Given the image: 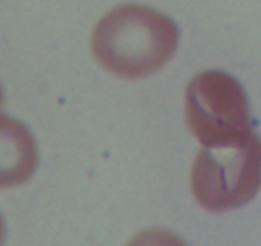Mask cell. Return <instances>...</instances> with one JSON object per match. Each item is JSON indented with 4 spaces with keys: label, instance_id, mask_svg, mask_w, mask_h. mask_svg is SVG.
<instances>
[{
    "label": "cell",
    "instance_id": "277c9868",
    "mask_svg": "<svg viewBox=\"0 0 261 246\" xmlns=\"http://www.w3.org/2000/svg\"><path fill=\"white\" fill-rule=\"evenodd\" d=\"M38 163V150L32 133L18 120L0 112V189L22 185Z\"/></svg>",
    "mask_w": 261,
    "mask_h": 246
},
{
    "label": "cell",
    "instance_id": "8992f818",
    "mask_svg": "<svg viewBox=\"0 0 261 246\" xmlns=\"http://www.w3.org/2000/svg\"><path fill=\"white\" fill-rule=\"evenodd\" d=\"M5 240V226H4V221H3V217L0 214V246H3Z\"/></svg>",
    "mask_w": 261,
    "mask_h": 246
},
{
    "label": "cell",
    "instance_id": "5b68a950",
    "mask_svg": "<svg viewBox=\"0 0 261 246\" xmlns=\"http://www.w3.org/2000/svg\"><path fill=\"white\" fill-rule=\"evenodd\" d=\"M126 246H188V244L173 232L152 229L135 235Z\"/></svg>",
    "mask_w": 261,
    "mask_h": 246
},
{
    "label": "cell",
    "instance_id": "6da1fadb",
    "mask_svg": "<svg viewBox=\"0 0 261 246\" xmlns=\"http://www.w3.org/2000/svg\"><path fill=\"white\" fill-rule=\"evenodd\" d=\"M180 31L171 18L139 4L107 12L92 33V51L99 64L127 79L150 76L167 64L178 45Z\"/></svg>",
    "mask_w": 261,
    "mask_h": 246
},
{
    "label": "cell",
    "instance_id": "7a4b0ae2",
    "mask_svg": "<svg viewBox=\"0 0 261 246\" xmlns=\"http://www.w3.org/2000/svg\"><path fill=\"white\" fill-rule=\"evenodd\" d=\"M261 143L251 135L218 147H204L195 157L191 188L196 201L211 212L239 208L260 184Z\"/></svg>",
    "mask_w": 261,
    "mask_h": 246
},
{
    "label": "cell",
    "instance_id": "52a82bcc",
    "mask_svg": "<svg viewBox=\"0 0 261 246\" xmlns=\"http://www.w3.org/2000/svg\"><path fill=\"white\" fill-rule=\"evenodd\" d=\"M3 105H4V93H3L2 86H0V109L3 107Z\"/></svg>",
    "mask_w": 261,
    "mask_h": 246
},
{
    "label": "cell",
    "instance_id": "3957f363",
    "mask_svg": "<svg viewBox=\"0 0 261 246\" xmlns=\"http://www.w3.org/2000/svg\"><path fill=\"white\" fill-rule=\"evenodd\" d=\"M186 121L203 147L229 144L246 137L249 104L244 88L228 73L205 70L186 89Z\"/></svg>",
    "mask_w": 261,
    "mask_h": 246
}]
</instances>
